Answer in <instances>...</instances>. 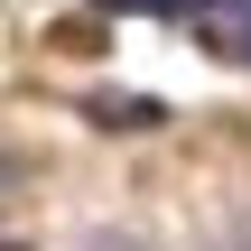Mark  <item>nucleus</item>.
<instances>
[{
    "label": "nucleus",
    "mask_w": 251,
    "mask_h": 251,
    "mask_svg": "<svg viewBox=\"0 0 251 251\" xmlns=\"http://www.w3.org/2000/svg\"><path fill=\"white\" fill-rule=\"evenodd\" d=\"M0 251H28V242H0Z\"/></svg>",
    "instance_id": "nucleus-3"
},
{
    "label": "nucleus",
    "mask_w": 251,
    "mask_h": 251,
    "mask_svg": "<svg viewBox=\"0 0 251 251\" xmlns=\"http://www.w3.org/2000/svg\"><path fill=\"white\" fill-rule=\"evenodd\" d=\"M84 251H149V242H140V233H93Z\"/></svg>",
    "instance_id": "nucleus-1"
},
{
    "label": "nucleus",
    "mask_w": 251,
    "mask_h": 251,
    "mask_svg": "<svg viewBox=\"0 0 251 251\" xmlns=\"http://www.w3.org/2000/svg\"><path fill=\"white\" fill-rule=\"evenodd\" d=\"M214 251H251V233H233V242H214Z\"/></svg>",
    "instance_id": "nucleus-2"
}]
</instances>
